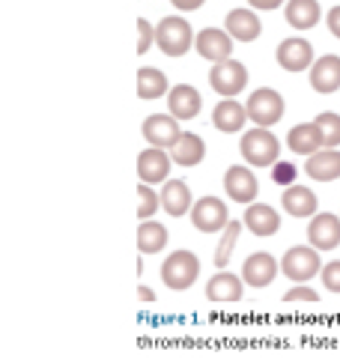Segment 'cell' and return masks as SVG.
<instances>
[{
    "label": "cell",
    "mask_w": 340,
    "mask_h": 358,
    "mask_svg": "<svg viewBox=\"0 0 340 358\" xmlns=\"http://www.w3.org/2000/svg\"><path fill=\"white\" fill-rule=\"evenodd\" d=\"M239 152L251 167H275L281 155V141L269 129H251L242 134Z\"/></svg>",
    "instance_id": "1"
},
{
    "label": "cell",
    "mask_w": 340,
    "mask_h": 358,
    "mask_svg": "<svg viewBox=\"0 0 340 358\" xmlns=\"http://www.w3.org/2000/svg\"><path fill=\"white\" fill-rule=\"evenodd\" d=\"M155 45L167 57H183L185 51L194 48V30H191L185 18L167 15L158 21V27H155Z\"/></svg>",
    "instance_id": "2"
},
{
    "label": "cell",
    "mask_w": 340,
    "mask_h": 358,
    "mask_svg": "<svg viewBox=\"0 0 340 358\" xmlns=\"http://www.w3.org/2000/svg\"><path fill=\"white\" fill-rule=\"evenodd\" d=\"M200 275V260L197 254L191 251H173L167 254V260L162 263V281L167 289H173V293H183V289L194 287Z\"/></svg>",
    "instance_id": "3"
},
{
    "label": "cell",
    "mask_w": 340,
    "mask_h": 358,
    "mask_svg": "<svg viewBox=\"0 0 340 358\" xmlns=\"http://www.w3.org/2000/svg\"><path fill=\"white\" fill-rule=\"evenodd\" d=\"M245 110H248V120H251L257 129H271L275 122L283 120V96L278 90L263 87V90H257V93L248 96Z\"/></svg>",
    "instance_id": "4"
},
{
    "label": "cell",
    "mask_w": 340,
    "mask_h": 358,
    "mask_svg": "<svg viewBox=\"0 0 340 358\" xmlns=\"http://www.w3.org/2000/svg\"><path fill=\"white\" fill-rule=\"evenodd\" d=\"M320 251L311 248V245H296V248H290L287 254H283L281 260V272L290 278L292 284H308L313 275L323 272L320 266Z\"/></svg>",
    "instance_id": "5"
},
{
    "label": "cell",
    "mask_w": 340,
    "mask_h": 358,
    "mask_svg": "<svg viewBox=\"0 0 340 358\" xmlns=\"http://www.w3.org/2000/svg\"><path fill=\"white\" fill-rule=\"evenodd\" d=\"M209 84L218 96H239L242 90L248 87V69L239 60H224V63H215L212 72H209Z\"/></svg>",
    "instance_id": "6"
},
{
    "label": "cell",
    "mask_w": 340,
    "mask_h": 358,
    "mask_svg": "<svg viewBox=\"0 0 340 358\" xmlns=\"http://www.w3.org/2000/svg\"><path fill=\"white\" fill-rule=\"evenodd\" d=\"M191 224L200 233H221L230 224V212H227L224 200L218 197H200L194 209H191Z\"/></svg>",
    "instance_id": "7"
},
{
    "label": "cell",
    "mask_w": 340,
    "mask_h": 358,
    "mask_svg": "<svg viewBox=\"0 0 340 358\" xmlns=\"http://www.w3.org/2000/svg\"><path fill=\"white\" fill-rule=\"evenodd\" d=\"M194 51L200 54L203 60H209L212 66L215 63H224V60H233V36L227 30H218V27H206L200 30L194 36Z\"/></svg>",
    "instance_id": "8"
},
{
    "label": "cell",
    "mask_w": 340,
    "mask_h": 358,
    "mask_svg": "<svg viewBox=\"0 0 340 358\" xmlns=\"http://www.w3.org/2000/svg\"><path fill=\"white\" fill-rule=\"evenodd\" d=\"M224 192L230 200H236V203L251 206L260 194V182H257L254 171H248L242 164H233V167H227V173H224Z\"/></svg>",
    "instance_id": "9"
},
{
    "label": "cell",
    "mask_w": 340,
    "mask_h": 358,
    "mask_svg": "<svg viewBox=\"0 0 340 358\" xmlns=\"http://www.w3.org/2000/svg\"><path fill=\"white\" fill-rule=\"evenodd\" d=\"M275 57H278V66L283 72H311V66H313V45L308 39H283L278 45V51H275Z\"/></svg>",
    "instance_id": "10"
},
{
    "label": "cell",
    "mask_w": 340,
    "mask_h": 358,
    "mask_svg": "<svg viewBox=\"0 0 340 358\" xmlns=\"http://www.w3.org/2000/svg\"><path fill=\"white\" fill-rule=\"evenodd\" d=\"M141 131H143L146 143H153L155 150H170L179 141V134H183V129H179V120H173L170 114H153V117H146Z\"/></svg>",
    "instance_id": "11"
},
{
    "label": "cell",
    "mask_w": 340,
    "mask_h": 358,
    "mask_svg": "<svg viewBox=\"0 0 340 358\" xmlns=\"http://www.w3.org/2000/svg\"><path fill=\"white\" fill-rule=\"evenodd\" d=\"M308 242L316 251H334L340 245V215L332 212H320L308 224Z\"/></svg>",
    "instance_id": "12"
},
{
    "label": "cell",
    "mask_w": 340,
    "mask_h": 358,
    "mask_svg": "<svg viewBox=\"0 0 340 358\" xmlns=\"http://www.w3.org/2000/svg\"><path fill=\"white\" fill-rule=\"evenodd\" d=\"M278 272H281V263L266 251H257L242 263V281L248 287H257V289L269 287L271 281H275Z\"/></svg>",
    "instance_id": "13"
},
{
    "label": "cell",
    "mask_w": 340,
    "mask_h": 358,
    "mask_svg": "<svg viewBox=\"0 0 340 358\" xmlns=\"http://www.w3.org/2000/svg\"><path fill=\"white\" fill-rule=\"evenodd\" d=\"M203 108V96L197 93L191 84H176L173 90L167 93V110L173 120H194Z\"/></svg>",
    "instance_id": "14"
},
{
    "label": "cell",
    "mask_w": 340,
    "mask_h": 358,
    "mask_svg": "<svg viewBox=\"0 0 340 358\" xmlns=\"http://www.w3.org/2000/svg\"><path fill=\"white\" fill-rule=\"evenodd\" d=\"M311 87L316 90V93H337L340 90V57L337 54H323L320 60H313L311 66Z\"/></svg>",
    "instance_id": "15"
},
{
    "label": "cell",
    "mask_w": 340,
    "mask_h": 358,
    "mask_svg": "<svg viewBox=\"0 0 340 358\" xmlns=\"http://www.w3.org/2000/svg\"><path fill=\"white\" fill-rule=\"evenodd\" d=\"M170 155L164 150H143L138 155V176L143 185H158V182H167V173H170Z\"/></svg>",
    "instance_id": "16"
},
{
    "label": "cell",
    "mask_w": 340,
    "mask_h": 358,
    "mask_svg": "<svg viewBox=\"0 0 340 358\" xmlns=\"http://www.w3.org/2000/svg\"><path fill=\"white\" fill-rule=\"evenodd\" d=\"M242 224L254 233V236L266 239V236H275V233L281 230V215H278V209L269 206V203H251L245 209Z\"/></svg>",
    "instance_id": "17"
},
{
    "label": "cell",
    "mask_w": 340,
    "mask_h": 358,
    "mask_svg": "<svg viewBox=\"0 0 340 358\" xmlns=\"http://www.w3.org/2000/svg\"><path fill=\"white\" fill-rule=\"evenodd\" d=\"M224 30L230 33L236 42H254L260 33H263V24H260L254 9H233V13H227V18H224Z\"/></svg>",
    "instance_id": "18"
},
{
    "label": "cell",
    "mask_w": 340,
    "mask_h": 358,
    "mask_svg": "<svg viewBox=\"0 0 340 358\" xmlns=\"http://www.w3.org/2000/svg\"><path fill=\"white\" fill-rule=\"evenodd\" d=\"M158 194H162V209L173 218H183L194 209V200H191V192H188V185L183 182V179H167Z\"/></svg>",
    "instance_id": "19"
},
{
    "label": "cell",
    "mask_w": 340,
    "mask_h": 358,
    "mask_svg": "<svg viewBox=\"0 0 340 358\" xmlns=\"http://www.w3.org/2000/svg\"><path fill=\"white\" fill-rule=\"evenodd\" d=\"M245 122H248V110H245V105L236 102V99H224V102H218L212 110V126L224 134L242 131Z\"/></svg>",
    "instance_id": "20"
},
{
    "label": "cell",
    "mask_w": 340,
    "mask_h": 358,
    "mask_svg": "<svg viewBox=\"0 0 340 358\" xmlns=\"http://www.w3.org/2000/svg\"><path fill=\"white\" fill-rule=\"evenodd\" d=\"M203 155H206V141L194 131H183L179 141L170 147V159H173L179 167H194L203 162Z\"/></svg>",
    "instance_id": "21"
},
{
    "label": "cell",
    "mask_w": 340,
    "mask_h": 358,
    "mask_svg": "<svg viewBox=\"0 0 340 358\" xmlns=\"http://www.w3.org/2000/svg\"><path fill=\"white\" fill-rule=\"evenodd\" d=\"M304 173L316 179V182H334V179H340V150H320L308 155Z\"/></svg>",
    "instance_id": "22"
},
{
    "label": "cell",
    "mask_w": 340,
    "mask_h": 358,
    "mask_svg": "<svg viewBox=\"0 0 340 358\" xmlns=\"http://www.w3.org/2000/svg\"><path fill=\"white\" fill-rule=\"evenodd\" d=\"M281 206L292 218H313L316 215V194L304 185H290L281 194Z\"/></svg>",
    "instance_id": "23"
},
{
    "label": "cell",
    "mask_w": 340,
    "mask_h": 358,
    "mask_svg": "<svg viewBox=\"0 0 340 358\" xmlns=\"http://www.w3.org/2000/svg\"><path fill=\"white\" fill-rule=\"evenodd\" d=\"M283 15H287V24L296 27V30H311L320 24L323 18V9L316 0H287L283 6Z\"/></svg>",
    "instance_id": "24"
},
{
    "label": "cell",
    "mask_w": 340,
    "mask_h": 358,
    "mask_svg": "<svg viewBox=\"0 0 340 358\" xmlns=\"http://www.w3.org/2000/svg\"><path fill=\"white\" fill-rule=\"evenodd\" d=\"M242 284H245V281H242L239 275H230V272L224 268V272H218V275L209 278V284H206V299H209V301H239L242 293H245Z\"/></svg>",
    "instance_id": "25"
},
{
    "label": "cell",
    "mask_w": 340,
    "mask_h": 358,
    "mask_svg": "<svg viewBox=\"0 0 340 358\" xmlns=\"http://www.w3.org/2000/svg\"><path fill=\"white\" fill-rule=\"evenodd\" d=\"M287 147L296 152V155H313V152H320L323 150V138H320V129H316V122H302V126L290 129Z\"/></svg>",
    "instance_id": "26"
},
{
    "label": "cell",
    "mask_w": 340,
    "mask_h": 358,
    "mask_svg": "<svg viewBox=\"0 0 340 358\" xmlns=\"http://www.w3.org/2000/svg\"><path fill=\"white\" fill-rule=\"evenodd\" d=\"M167 93H170V84L162 69H153V66L138 69V96L141 99H162Z\"/></svg>",
    "instance_id": "27"
},
{
    "label": "cell",
    "mask_w": 340,
    "mask_h": 358,
    "mask_svg": "<svg viewBox=\"0 0 340 358\" xmlns=\"http://www.w3.org/2000/svg\"><path fill=\"white\" fill-rule=\"evenodd\" d=\"M167 245V227L158 221H141L138 227V248L141 254H158Z\"/></svg>",
    "instance_id": "28"
},
{
    "label": "cell",
    "mask_w": 340,
    "mask_h": 358,
    "mask_svg": "<svg viewBox=\"0 0 340 358\" xmlns=\"http://www.w3.org/2000/svg\"><path fill=\"white\" fill-rule=\"evenodd\" d=\"M239 233H242V224L239 221H230L227 224V230H224V236L218 242V248H215V266L224 272V266L230 263V254L236 248V242H239Z\"/></svg>",
    "instance_id": "29"
},
{
    "label": "cell",
    "mask_w": 340,
    "mask_h": 358,
    "mask_svg": "<svg viewBox=\"0 0 340 358\" xmlns=\"http://www.w3.org/2000/svg\"><path fill=\"white\" fill-rule=\"evenodd\" d=\"M316 129H320V138H323V150H337L340 143V117L332 114V110H325L313 120Z\"/></svg>",
    "instance_id": "30"
},
{
    "label": "cell",
    "mask_w": 340,
    "mask_h": 358,
    "mask_svg": "<svg viewBox=\"0 0 340 358\" xmlns=\"http://www.w3.org/2000/svg\"><path fill=\"white\" fill-rule=\"evenodd\" d=\"M138 197H141V203H138V218L141 221H153V215L158 212V206H162V194H155L153 192V185H138Z\"/></svg>",
    "instance_id": "31"
},
{
    "label": "cell",
    "mask_w": 340,
    "mask_h": 358,
    "mask_svg": "<svg viewBox=\"0 0 340 358\" xmlns=\"http://www.w3.org/2000/svg\"><path fill=\"white\" fill-rule=\"evenodd\" d=\"M271 182H278L283 188L296 185V167H292L290 162H278L275 167H271Z\"/></svg>",
    "instance_id": "32"
},
{
    "label": "cell",
    "mask_w": 340,
    "mask_h": 358,
    "mask_svg": "<svg viewBox=\"0 0 340 358\" xmlns=\"http://www.w3.org/2000/svg\"><path fill=\"white\" fill-rule=\"evenodd\" d=\"M323 287L328 293H340V260H332L323 266Z\"/></svg>",
    "instance_id": "33"
},
{
    "label": "cell",
    "mask_w": 340,
    "mask_h": 358,
    "mask_svg": "<svg viewBox=\"0 0 340 358\" xmlns=\"http://www.w3.org/2000/svg\"><path fill=\"white\" fill-rule=\"evenodd\" d=\"M138 33H141V39H138V54H146L153 48V39H155V30L153 24L146 18H138Z\"/></svg>",
    "instance_id": "34"
},
{
    "label": "cell",
    "mask_w": 340,
    "mask_h": 358,
    "mask_svg": "<svg viewBox=\"0 0 340 358\" xmlns=\"http://www.w3.org/2000/svg\"><path fill=\"white\" fill-rule=\"evenodd\" d=\"M283 301H320V293L316 289H311V287H292V289H287L283 293Z\"/></svg>",
    "instance_id": "35"
},
{
    "label": "cell",
    "mask_w": 340,
    "mask_h": 358,
    "mask_svg": "<svg viewBox=\"0 0 340 358\" xmlns=\"http://www.w3.org/2000/svg\"><path fill=\"white\" fill-rule=\"evenodd\" d=\"M248 3H251V9H260V13H271V9L287 3V0H248Z\"/></svg>",
    "instance_id": "36"
},
{
    "label": "cell",
    "mask_w": 340,
    "mask_h": 358,
    "mask_svg": "<svg viewBox=\"0 0 340 358\" xmlns=\"http://www.w3.org/2000/svg\"><path fill=\"white\" fill-rule=\"evenodd\" d=\"M325 21H328V30L334 33V36L340 39V6H334V9H328V15H325Z\"/></svg>",
    "instance_id": "37"
},
{
    "label": "cell",
    "mask_w": 340,
    "mask_h": 358,
    "mask_svg": "<svg viewBox=\"0 0 340 358\" xmlns=\"http://www.w3.org/2000/svg\"><path fill=\"white\" fill-rule=\"evenodd\" d=\"M176 9H183V13H194V9H200L206 0H170Z\"/></svg>",
    "instance_id": "38"
},
{
    "label": "cell",
    "mask_w": 340,
    "mask_h": 358,
    "mask_svg": "<svg viewBox=\"0 0 340 358\" xmlns=\"http://www.w3.org/2000/svg\"><path fill=\"white\" fill-rule=\"evenodd\" d=\"M138 296H141V301H155V296H153L146 287H141V289H138Z\"/></svg>",
    "instance_id": "39"
}]
</instances>
